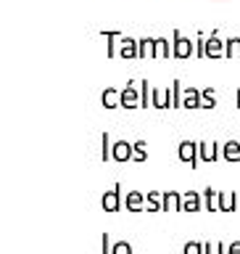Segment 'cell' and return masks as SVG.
<instances>
[{
  "mask_svg": "<svg viewBox=\"0 0 240 254\" xmlns=\"http://www.w3.org/2000/svg\"><path fill=\"white\" fill-rule=\"evenodd\" d=\"M195 53V40L185 37L180 29L172 32V56L174 59H190Z\"/></svg>",
  "mask_w": 240,
  "mask_h": 254,
  "instance_id": "1",
  "label": "cell"
},
{
  "mask_svg": "<svg viewBox=\"0 0 240 254\" xmlns=\"http://www.w3.org/2000/svg\"><path fill=\"white\" fill-rule=\"evenodd\" d=\"M122 204H124V198H122V183H116L114 188L106 190V193L100 196L103 212H119V209H122Z\"/></svg>",
  "mask_w": 240,
  "mask_h": 254,
  "instance_id": "2",
  "label": "cell"
},
{
  "mask_svg": "<svg viewBox=\"0 0 240 254\" xmlns=\"http://www.w3.org/2000/svg\"><path fill=\"white\" fill-rule=\"evenodd\" d=\"M177 156L182 159V162H188L190 167H198L201 164V159H198V140H180Z\"/></svg>",
  "mask_w": 240,
  "mask_h": 254,
  "instance_id": "3",
  "label": "cell"
},
{
  "mask_svg": "<svg viewBox=\"0 0 240 254\" xmlns=\"http://www.w3.org/2000/svg\"><path fill=\"white\" fill-rule=\"evenodd\" d=\"M122 106L124 109H138L140 106V82L130 79V82L124 85V90H122Z\"/></svg>",
  "mask_w": 240,
  "mask_h": 254,
  "instance_id": "4",
  "label": "cell"
},
{
  "mask_svg": "<svg viewBox=\"0 0 240 254\" xmlns=\"http://www.w3.org/2000/svg\"><path fill=\"white\" fill-rule=\"evenodd\" d=\"M222 156V146L217 140H198V159L201 162H217Z\"/></svg>",
  "mask_w": 240,
  "mask_h": 254,
  "instance_id": "5",
  "label": "cell"
},
{
  "mask_svg": "<svg viewBox=\"0 0 240 254\" xmlns=\"http://www.w3.org/2000/svg\"><path fill=\"white\" fill-rule=\"evenodd\" d=\"M225 43L227 40H222L217 29L209 32V37H206V59H222L225 56Z\"/></svg>",
  "mask_w": 240,
  "mask_h": 254,
  "instance_id": "6",
  "label": "cell"
},
{
  "mask_svg": "<svg viewBox=\"0 0 240 254\" xmlns=\"http://www.w3.org/2000/svg\"><path fill=\"white\" fill-rule=\"evenodd\" d=\"M150 106L153 109H172V87H153V93H150Z\"/></svg>",
  "mask_w": 240,
  "mask_h": 254,
  "instance_id": "7",
  "label": "cell"
},
{
  "mask_svg": "<svg viewBox=\"0 0 240 254\" xmlns=\"http://www.w3.org/2000/svg\"><path fill=\"white\" fill-rule=\"evenodd\" d=\"M100 103H103V109H119L122 106V90L119 87H103Z\"/></svg>",
  "mask_w": 240,
  "mask_h": 254,
  "instance_id": "8",
  "label": "cell"
},
{
  "mask_svg": "<svg viewBox=\"0 0 240 254\" xmlns=\"http://www.w3.org/2000/svg\"><path fill=\"white\" fill-rule=\"evenodd\" d=\"M111 156L116 162H132V143L130 140H114V148H111Z\"/></svg>",
  "mask_w": 240,
  "mask_h": 254,
  "instance_id": "9",
  "label": "cell"
},
{
  "mask_svg": "<svg viewBox=\"0 0 240 254\" xmlns=\"http://www.w3.org/2000/svg\"><path fill=\"white\" fill-rule=\"evenodd\" d=\"M103 35V40H106V53L114 59V56H119V43H122V32H114V29H103L100 32Z\"/></svg>",
  "mask_w": 240,
  "mask_h": 254,
  "instance_id": "10",
  "label": "cell"
},
{
  "mask_svg": "<svg viewBox=\"0 0 240 254\" xmlns=\"http://www.w3.org/2000/svg\"><path fill=\"white\" fill-rule=\"evenodd\" d=\"M240 209V198L235 190H219V212H235Z\"/></svg>",
  "mask_w": 240,
  "mask_h": 254,
  "instance_id": "11",
  "label": "cell"
},
{
  "mask_svg": "<svg viewBox=\"0 0 240 254\" xmlns=\"http://www.w3.org/2000/svg\"><path fill=\"white\" fill-rule=\"evenodd\" d=\"M124 206H127V212H143L145 209V193L143 190H130L124 196Z\"/></svg>",
  "mask_w": 240,
  "mask_h": 254,
  "instance_id": "12",
  "label": "cell"
},
{
  "mask_svg": "<svg viewBox=\"0 0 240 254\" xmlns=\"http://www.w3.org/2000/svg\"><path fill=\"white\" fill-rule=\"evenodd\" d=\"M138 59H156V37H140L138 40Z\"/></svg>",
  "mask_w": 240,
  "mask_h": 254,
  "instance_id": "13",
  "label": "cell"
},
{
  "mask_svg": "<svg viewBox=\"0 0 240 254\" xmlns=\"http://www.w3.org/2000/svg\"><path fill=\"white\" fill-rule=\"evenodd\" d=\"M119 59H138V40L124 35L119 43Z\"/></svg>",
  "mask_w": 240,
  "mask_h": 254,
  "instance_id": "14",
  "label": "cell"
},
{
  "mask_svg": "<svg viewBox=\"0 0 240 254\" xmlns=\"http://www.w3.org/2000/svg\"><path fill=\"white\" fill-rule=\"evenodd\" d=\"M182 109H201V90L193 85L185 87V93H182Z\"/></svg>",
  "mask_w": 240,
  "mask_h": 254,
  "instance_id": "15",
  "label": "cell"
},
{
  "mask_svg": "<svg viewBox=\"0 0 240 254\" xmlns=\"http://www.w3.org/2000/svg\"><path fill=\"white\" fill-rule=\"evenodd\" d=\"M203 204V196L198 193V190H188V193H182V212H198Z\"/></svg>",
  "mask_w": 240,
  "mask_h": 254,
  "instance_id": "16",
  "label": "cell"
},
{
  "mask_svg": "<svg viewBox=\"0 0 240 254\" xmlns=\"http://www.w3.org/2000/svg\"><path fill=\"white\" fill-rule=\"evenodd\" d=\"M145 212H164V193L161 190H148L145 193Z\"/></svg>",
  "mask_w": 240,
  "mask_h": 254,
  "instance_id": "17",
  "label": "cell"
},
{
  "mask_svg": "<svg viewBox=\"0 0 240 254\" xmlns=\"http://www.w3.org/2000/svg\"><path fill=\"white\" fill-rule=\"evenodd\" d=\"M164 212H182V193L180 190H166L164 193Z\"/></svg>",
  "mask_w": 240,
  "mask_h": 254,
  "instance_id": "18",
  "label": "cell"
},
{
  "mask_svg": "<svg viewBox=\"0 0 240 254\" xmlns=\"http://www.w3.org/2000/svg\"><path fill=\"white\" fill-rule=\"evenodd\" d=\"M222 159H227V162H240V140L222 143Z\"/></svg>",
  "mask_w": 240,
  "mask_h": 254,
  "instance_id": "19",
  "label": "cell"
},
{
  "mask_svg": "<svg viewBox=\"0 0 240 254\" xmlns=\"http://www.w3.org/2000/svg\"><path fill=\"white\" fill-rule=\"evenodd\" d=\"M203 204H206V209L209 212H219V190H214V188H203Z\"/></svg>",
  "mask_w": 240,
  "mask_h": 254,
  "instance_id": "20",
  "label": "cell"
},
{
  "mask_svg": "<svg viewBox=\"0 0 240 254\" xmlns=\"http://www.w3.org/2000/svg\"><path fill=\"white\" fill-rule=\"evenodd\" d=\"M145 159H148V143L135 140L132 143V162H145Z\"/></svg>",
  "mask_w": 240,
  "mask_h": 254,
  "instance_id": "21",
  "label": "cell"
},
{
  "mask_svg": "<svg viewBox=\"0 0 240 254\" xmlns=\"http://www.w3.org/2000/svg\"><path fill=\"white\" fill-rule=\"evenodd\" d=\"M172 56V40L156 37V59H169Z\"/></svg>",
  "mask_w": 240,
  "mask_h": 254,
  "instance_id": "22",
  "label": "cell"
},
{
  "mask_svg": "<svg viewBox=\"0 0 240 254\" xmlns=\"http://www.w3.org/2000/svg\"><path fill=\"white\" fill-rule=\"evenodd\" d=\"M217 106V90L214 87H203L201 90V109H214Z\"/></svg>",
  "mask_w": 240,
  "mask_h": 254,
  "instance_id": "23",
  "label": "cell"
},
{
  "mask_svg": "<svg viewBox=\"0 0 240 254\" xmlns=\"http://www.w3.org/2000/svg\"><path fill=\"white\" fill-rule=\"evenodd\" d=\"M225 59H240V37H230L225 43Z\"/></svg>",
  "mask_w": 240,
  "mask_h": 254,
  "instance_id": "24",
  "label": "cell"
},
{
  "mask_svg": "<svg viewBox=\"0 0 240 254\" xmlns=\"http://www.w3.org/2000/svg\"><path fill=\"white\" fill-rule=\"evenodd\" d=\"M182 93H185V87H182L180 79H174L172 82V109H182Z\"/></svg>",
  "mask_w": 240,
  "mask_h": 254,
  "instance_id": "25",
  "label": "cell"
},
{
  "mask_svg": "<svg viewBox=\"0 0 240 254\" xmlns=\"http://www.w3.org/2000/svg\"><path fill=\"white\" fill-rule=\"evenodd\" d=\"M150 93H153L150 82H148V79H140V106H143V109L150 106Z\"/></svg>",
  "mask_w": 240,
  "mask_h": 254,
  "instance_id": "26",
  "label": "cell"
},
{
  "mask_svg": "<svg viewBox=\"0 0 240 254\" xmlns=\"http://www.w3.org/2000/svg\"><path fill=\"white\" fill-rule=\"evenodd\" d=\"M203 254H227V246L219 241H206L203 244Z\"/></svg>",
  "mask_w": 240,
  "mask_h": 254,
  "instance_id": "27",
  "label": "cell"
},
{
  "mask_svg": "<svg viewBox=\"0 0 240 254\" xmlns=\"http://www.w3.org/2000/svg\"><path fill=\"white\" fill-rule=\"evenodd\" d=\"M182 254H203V244L201 241H188L182 246Z\"/></svg>",
  "mask_w": 240,
  "mask_h": 254,
  "instance_id": "28",
  "label": "cell"
},
{
  "mask_svg": "<svg viewBox=\"0 0 240 254\" xmlns=\"http://www.w3.org/2000/svg\"><path fill=\"white\" fill-rule=\"evenodd\" d=\"M111 148H114V143H111V135H108V132H103V162L114 159V156H111Z\"/></svg>",
  "mask_w": 240,
  "mask_h": 254,
  "instance_id": "29",
  "label": "cell"
},
{
  "mask_svg": "<svg viewBox=\"0 0 240 254\" xmlns=\"http://www.w3.org/2000/svg\"><path fill=\"white\" fill-rule=\"evenodd\" d=\"M195 56H201V59H206V35H203V32L195 37Z\"/></svg>",
  "mask_w": 240,
  "mask_h": 254,
  "instance_id": "30",
  "label": "cell"
},
{
  "mask_svg": "<svg viewBox=\"0 0 240 254\" xmlns=\"http://www.w3.org/2000/svg\"><path fill=\"white\" fill-rule=\"evenodd\" d=\"M111 254H132V244L130 241H116Z\"/></svg>",
  "mask_w": 240,
  "mask_h": 254,
  "instance_id": "31",
  "label": "cell"
},
{
  "mask_svg": "<svg viewBox=\"0 0 240 254\" xmlns=\"http://www.w3.org/2000/svg\"><path fill=\"white\" fill-rule=\"evenodd\" d=\"M103 254H111V252H114V244H111V236L108 233H103Z\"/></svg>",
  "mask_w": 240,
  "mask_h": 254,
  "instance_id": "32",
  "label": "cell"
},
{
  "mask_svg": "<svg viewBox=\"0 0 240 254\" xmlns=\"http://www.w3.org/2000/svg\"><path fill=\"white\" fill-rule=\"evenodd\" d=\"M227 254H240V241H233L227 246Z\"/></svg>",
  "mask_w": 240,
  "mask_h": 254,
  "instance_id": "33",
  "label": "cell"
},
{
  "mask_svg": "<svg viewBox=\"0 0 240 254\" xmlns=\"http://www.w3.org/2000/svg\"><path fill=\"white\" fill-rule=\"evenodd\" d=\"M235 98H238V109H240V90H238V95H235Z\"/></svg>",
  "mask_w": 240,
  "mask_h": 254,
  "instance_id": "34",
  "label": "cell"
}]
</instances>
